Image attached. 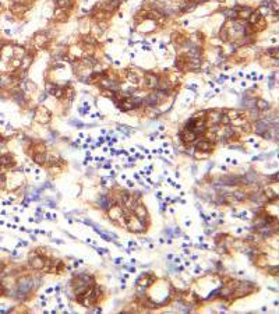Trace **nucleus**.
<instances>
[{
  "label": "nucleus",
  "mask_w": 279,
  "mask_h": 314,
  "mask_svg": "<svg viewBox=\"0 0 279 314\" xmlns=\"http://www.w3.org/2000/svg\"><path fill=\"white\" fill-rule=\"evenodd\" d=\"M269 130V123H268L267 120H260L257 121V124H255V133L258 134V136H263L265 131H268Z\"/></svg>",
  "instance_id": "20e7f679"
},
{
  "label": "nucleus",
  "mask_w": 279,
  "mask_h": 314,
  "mask_svg": "<svg viewBox=\"0 0 279 314\" xmlns=\"http://www.w3.org/2000/svg\"><path fill=\"white\" fill-rule=\"evenodd\" d=\"M250 200L251 201H255V202H264L263 200H265V196L263 194V191H258V193L250 196Z\"/></svg>",
  "instance_id": "6ab92c4d"
},
{
  "label": "nucleus",
  "mask_w": 279,
  "mask_h": 314,
  "mask_svg": "<svg viewBox=\"0 0 279 314\" xmlns=\"http://www.w3.org/2000/svg\"><path fill=\"white\" fill-rule=\"evenodd\" d=\"M34 161L37 162V163H39V165H43L45 162H46V155H45V154H40V152L34 154Z\"/></svg>",
  "instance_id": "dca6fc26"
},
{
  "label": "nucleus",
  "mask_w": 279,
  "mask_h": 314,
  "mask_svg": "<svg viewBox=\"0 0 279 314\" xmlns=\"http://www.w3.org/2000/svg\"><path fill=\"white\" fill-rule=\"evenodd\" d=\"M37 217H39V219H40V217H42V209H37Z\"/></svg>",
  "instance_id": "ea45409f"
},
{
  "label": "nucleus",
  "mask_w": 279,
  "mask_h": 314,
  "mask_svg": "<svg viewBox=\"0 0 279 314\" xmlns=\"http://www.w3.org/2000/svg\"><path fill=\"white\" fill-rule=\"evenodd\" d=\"M200 1H206V0H200Z\"/></svg>",
  "instance_id": "a18cd8bd"
},
{
  "label": "nucleus",
  "mask_w": 279,
  "mask_h": 314,
  "mask_svg": "<svg viewBox=\"0 0 279 314\" xmlns=\"http://www.w3.org/2000/svg\"><path fill=\"white\" fill-rule=\"evenodd\" d=\"M130 81H133L134 84H137L138 82V80H137V76H135V74H133V73H130V78H129Z\"/></svg>",
  "instance_id": "f704fd0d"
},
{
  "label": "nucleus",
  "mask_w": 279,
  "mask_h": 314,
  "mask_svg": "<svg viewBox=\"0 0 279 314\" xmlns=\"http://www.w3.org/2000/svg\"><path fill=\"white\" fill-rule=\"evenodd\" d=\"M253 25H255V31H260V29H263L264 27H265V21H264V18H263V20L260 18V20L257 21L255 24H253Z\"/></svg>",
  "instance_id": "c85d7f7f"
},
{
  "label": "nucleus",
  "mask_w": 279,
  "mask_h": 314,
  "mask_svg": "<svg viewBox=\"0 0 279 314\" xmlns=\"http://www.w3.org/2000/svg\"><path fill=\"white\" fill-rule=\"evenodd\" d=\"M4 268H6V267H4V264H1V262H0V272H1Z\"/></svg>",
  "instance_id": "a19ab883"
},
{
  "label": "nucleus",
  "mask_w": 279,
  "mask_h": 314,
  "mask_svg": "<svg viewBox=\"0 0 279 314\" xmlns=\"http://www.w3.org/2000/svg\"><path fill=\"white\" fill-rule=\"evenodd\" d=\"M56 4L61 8H70L71 7V0H56Z\"/></svg>",
  "instance_id": "412c9836"
},
{
  "label": "nucleus",
  "mask_w": 279,
  "mask_h": 314,
  "mask_svg": "<svg viewBox=\"0 0 279 314\" xmlns=\"http://www.w3.org/2000/svg\"><path fill=\"white\" fill-rule=\"evenodd\" d=\"M0 165H1V166H10V165H13V158H11V155H1V157H0Z\"/></svg>",
  "instance_id": "2eb2a0df"
},
{
  "label": "nucleus",
  "mask_w": 279,
  "mask_h": 314,
  "mask_svg": "<svg viewBox=\"0 0 279 314\" xmlns=\"http://www.w3.org/2000/svg\"><path fill=\"white\" fill-rule=\"evenodd\" d=\"M221 183L222 184H229V186H235V184H237V181H239V179H236L235 176H227V177H222L221 179Z\"/></svg>",
  "instance_id": "f8f14e48"
},
{
  "label": "nucleus",
  "mask_w": 279,
  "mask_h": 314,
  "mask_svg": "<svg viewBox=\"0 0 279 314\" xmlns=\"http://www.w3.org/2000/svg\"><path fill=\"white\" fill-rule=\"evenodd\" d=\"M264 196H265V198H268V200H274V198H276V194L274 193L271 189L265 190V194H264Z\"/></svg>",
  "instance_id": "cd10ccee"
},
{
  "label": "nucleus",
  "mask_w": 279,
  "mask_h": 314,
  "mask_svg": "<svg viewBox=\"0 0 279 314\" xmlns=\"http://www.w3.org/2000/svg\"><path fill=\"white\" fill-rule=\"evenodd\" d=\"M140 219L138 221H131L129 223V226H127V229L131 230V232H144L145 230V226H141L140 225Z\"/></svg>",
  "instance_id": "6e6552de"
},
{
  "label": "nucleus",
  "mask_w": 279,
  "mask_h": 314,
  "mask_svg": "<svg viewBox=\"0 0 279 314\" xmlns=\"http://www.w3.org/2000/svg\"><path fill=\"white\" fill-rule=\"evenodd\" d=\"M61 270H63V262L57 261V272H60Z\"/></svg>",
  "instance_id": "e433bc0d"
},
{
  "label": "nucleus",
  "mask_w": 279,
  "mask_h": 314,
  "mask_svg": "<svg viewBox=\"0 0 279 314\" xmlns=\"http://www.w3.org/2000/svg\"><path fill=\"white\" fill-rule=\"evenodd\" d=\"M243 179H246V180H243L244 183H254V181H257V173L255 172H250V173H247Z\"/></svg>",
  "instance_id": "aec40b11"
},
{
  "label": "nucleus",
  "mask_w": 279,
  "mask_h": 314,
  "mask_svg": "<svg viewBox=\"0 0 279 314\" xmlns=\"http://www.w3.org/2000/svg\"><path fill=\"white\" fill-rule=\"evenodd\" d=\"M253 14V10H251L250 7H243L242 11H237V17H240V18H248V17Z\"/></svg>",
  "instance_id": "ddd939ff"
},
{
  "label": "nucleus",
  "mask_w": 279,
  "mask_h": 314,
  "mask_svg": "<svg viewBox=\"0 0 279 314\" xmlns=\"http://www.w3.org/2000/svg\"><path fill=\"white\" fill-rule=\"evenodd\" d=\"M127 271H130V272H135V268L134 267H124Z\"/></svg>",
  "instance_id": "58836bf2"
},
{
  "label": "nucleus",
  "mask_w": 279,
  "mask_h": 314,
  "mask_svg": "<svg viewBox=\"0 0 279 314\" xmlns=\"http://www.w3.org/2000/svg\"><path fill=\"white\" fill-rule=\"evenodd\" d=\"M103 168H105V169H110V163H106V165L103 166Z\"/></svg>",
  "instance_id": "37998d69"
},
{
  "label": "nucleus",
  "mask_w": 279,
  "mask_h": 314,
  "mask_svg": "<svg viewBox=\"0 0 279 314\" xmlns=\"http://www.w3.org/2000/svg\"><path fill=\"white\" fill-rule=\"evenodd\" d=\"M219 123H223L225 126H227L229 123H230V117H229V115H222L221 116V121Z\"/></svg>",
  "instance_id": "7c9ffc66"
},
{
  "label": "nucleus",
  "mask_w": 279,
  "mask_h": 314,
  "mask_svg": "<svg viewBox=\"0 0 279 314\" xmlns=\"http://www.w3.org/2000/svg\"><path fill=\"white\" fill-rule=\"evenodd\" d=\"M87 112H88V106H85V109L80 108V113H81V115H85Z\"/></svg>",
  "instance_id": "4c0bfd02"
},
{
  "label": "nucleus",
  "mask_w": 279,
  "mask_h": 314,
  "mask_svg": "<svg viewBox=\"0 0 279 314\" xmlns=\"http://www.w3.org/2000/svg\"><path fill=\"white\" fill-rule=\"evenodd\" d=\"M98 204L102 207L103 209H109L110 208V204H112V201H110L108 197H105V196H102L101 198H99V201H98Z\"/></svg>",
  "instance_id": "4468645a"
},
{
  "label": "nucleus",
  "mask_w": 279,
  "mask_h": 314,
  "mask_svg": "<svg viewBox=\"0 0 279 314\" xmlns=\"http://www.w3.org/2000/svg\"><path fill=\"white\" fill-rule=\"evenodd\" d=\"M32 288V279L29 278H22L20 279L18 285H17V293H16V298L18 300H24L28 295L29 289Z\"/></svg>",
  "instance_id": "f257e3e1"
},
{
  "label": "nucleus",
  "mask_w": 279,
  "mask_h": 314,
  "mask_svg": "<svg viewBox=\"0 0 279 314\" xmlns=\"http://www.w3.org/2000/svg\"><path fill=\"white\" fill-rule=\"evenodd\" d=\"M133 209H134V214H135L137 219H140V221H145L147 217H148V212H147V208L142 205L141 202L137 204V205L134 207Z\"/></svg>",
  "instance_id": "f03ea898"
},
{
  "label": "nucleus",
  "mask_w": 279,
  "mask_h": 314,
  "mask_svg": "<svg viewBox=\"0 0 279 314\" xmlns=\"http://www.w3.org/2000/svg\"><path fill=\"white\" fill-rule=\"evenodd\" d=\"M269 272H271L272 275L275 274V275H278V267H272L271 270H269Z\"/></svg>",
  "instance_id": "c9c22d12"
},
{
  "label": "nucleus",
  "mask_w": 279,
  "mask_h": 314,
  "mask_svg": "<svg viewBox=\"0 0 279 314\" xmlns=\"http://www.w3.org/2000/svg\"><path fill=\"white\" fill-rule=\"evenodd\" d=\"M117 130H120V131H123V133H126L127 136H129L133 130L130 129V127H126V126H117Z\"/></svg>",
  "instance_id": "473e14b6"
},
{
  "label": "nucleus",
  "mask_w": 279,
  "mask_h": 314,
  "mask_svg": "<svg viewBox=\"0 0 279 314\" xmlns=\"http://www.w3.org/2000/svg\"><path fill=\"white\" fill-rule=\"evenodd\" d=\"M195 124H197V119H190V120L186 123V130H194Z\"/></svg>",
  "instance_id": "393cba45"
},
{
  "label": "nucleus",
  "mask_w": 279,
  "mask_h": 314,
  "mask_svg": "<svg viewBox=\"0 0 279 314\" xmlns=\"http://www.w3.org/2000/svg\"><path fill=\"white\" fill-rule=\"evenodd\" d=\"M159 101H161V98H159V94H156V92L150 94L145 99H142V102L145 105H148V106H155V105L159 103Z\"/></svg>",
  "instance_id": "7ed1b4c3"
},
{
  "label": "nucleus",
  "mask_w": 279,
  "mask_h": 314,
  "mask_svg": "<svg viewBox=\"0 0 279 314\" xmlns=\"http://www.w3.org/2000/svg\"><path fill=\"white\" fill-rule=\"evenodd\" d=\"M1 140H3V137H1V136H0V141H1Z\"/></svg>",
  "instance_id": "c03bdc74"
},
{
  "label": "nucleus",
  "mask_w": 279,
  "mask_h": 314,
  "mask_svg": "<svg viewBox=\"0 0 279 314\" xmlns=\"http://www.w3.org/2000/svg\"><path fill=\"white\" fill-rule=\"evenodd\" d=\"M226 34H227V32H226V28L223 27V28L221 29V35H219V36H221V39H222V40H227V39H229V36H227Z\"/></svg>",
  "instance_id": "72a5a7b5"
},
{
  "label": "nucleus",
  "mask_w": 279,
  "mask_h": 314,
  "mask_svg": "<svg viewBox=\"0 0 279 314\" xmlns=\"http://www.w3.org/2000/svg\"><path fill=\"white\" fill-rule=\"evenodd\" d=\"M35 39H37V42L39 43V46H43V45L48 42V38H46L45 35H37V38H35Z\"/></svg>",
  "instance_id": "bb28decb"
},
{
  "label": "nucleus",
  "mask_w": 279,
  "mask_h": 314,
  "mask_svg": "<svg viewBox=\"0 0 279 314\" xmlns=\"http://www.w3.org/2000/svg\"><path fill=\"white\" fill-rule=\"evenodd\" d=\"M221 113H218V112H212V113H209V120H211V123L212 124H218L219 121H221Z\"/></svg>",
  "instance_id": "f3484780"
},
{
  "label": "nucleus",
  "mask_w": 279,
  "mask_h": 314,
  "mask_svg": "<svg viewBox=\"0 0 279 314\" xmlns=\"http://www.w3.org/2000/svg\"><path fill=\"white\" fill-rule=\"evenodd\" d=\"M260 18H261V16H260L258 13H254V11H253V14L248 17V20H250V24H255V22H257Z\"/></svg>",
  "instance_id": "a878e982"
},
{
  "label": "nucleus",
  "mask_w": 279,
  "mask_h": 314,
  "mask_svg": "<svg viewBox=\"0 0 279 314\" xmlns=\"http://www.w3.org/2000/svg\"><path fill=\"white\" fill-rule=\"evenodd\" d=\"M250 116H251V119H258V116H260V110L258 109H251L250 110Z\"/></svg>",
  "instance_id": "2f4dec72"
},
{
  "label": "nucleus",
  "mask_w": 279,
  "mask_h": 314,
  "mask_svg": "<svg viewBox=\"0 0 279 314\" xmlns=\"http://www.w3.org/2000/svg\"><path fill=\"white\" fill-rule=\"evenodd\" d=\"M108 215H109V218L112 219V221H117V219H120V218L123 217V211H121V208H119V207H112V208H109Z\"/></svg>",
  "instance_id": "423d86ee"
},
{
  "label": "nucleus",
  "mask_w": 279,
  "mask_h": 314,
  "mask_svg": "<svg viewBox=\"0 0 279 314\" xmlns=\"http://www.w3.org/2000/svg\"><path fill=\"white\" fill-rule=\"evenodd\" d=\"M182 138L184 142H193L197 138V134H195L194 130H186V133L182 136Z\"/></svg>",
  "instance_id": "9b49d317"
},
{
  "label": "nucleus",
  "mask_w": 279,
  "mask_h": 314,
  "mask_svg": "<svg viewBox=\"0 0 279 314\" xmlns=\"http://www.w3.org/2000/svg\"><path fill=\"white\" fill-rule=\"evenodd\" d=\"M158 82H159V78L154 74H147L145 77V84L148 88L154 89V88H158Z\"/></svg>",
  "instance_id": "39448f33"
},
{
  "label": "nucleus",
  "mask_w": 279,
  "mask_h": 314,
  "mask_svg": "<svg viewBox=\"0 0 279 314\" xmlns=\"http://www.w3.org/2000/svg\"><path fill=\"white\" fill-rule=\"evenodd\" d=\"M152 282H154V279H152V277L148 275V274H142L141 278H138V283H140V286H144V288L150 286Z\"/></svg>",
  "instance_id": "9d476101"
},
{
  "label": "nucleus",
  "mask_w": 279,
  "mask_h": 314,
  "mask_svg": "<svg viewBox=\"0 0 279 314\" xmlns=\"http://www.w3.org/2000/svg\"><path fill=\"white\" fill-rule=\"evenodd\" d=\"M14 99H16V102H18L20 105H24V101H25V98H24V94L22 92H20V91H17L16 92V95H14Z\"/></svg>",
  "instance_id": "5701e85b"
},
{
  "label": "nucleus",
  "mask_w": 279,
  "mask_h": 314,
  "mask_svg": "<svg viewBox=\"0 0 279 314\" xmlns=\"http://www.w3.org/2000/svg\"><path fill=\"white\" fill-rule=\"evenodd\" d=\"M235 197L237 201H244L247 198V194L244 191H235Z\"/></svg>",
  "instance_id": "b1692460"
},
{
  "label": "nucleus",
  "mask_w": 279,
  "mask_h": 314,
  "mask_svg": "<svg viewBox=\"0 0 279 314\" xmlns=\"http://www.w3.org/2000/svg\"><path fill=\"white\" fill-rule=\"evenodd\" d=\"M237 10H239V7L232 8V10H226L225 14H226V17H229L230 20H235V18H237Z\"/></svg>",
  "instance_id": "4be33fe9"
},
{
  "label": "nucleus",
  "mask_w": 279,
  "mask_h": 314,
  "mask_svg": "<svg viewBox=\"0 0 279 314\" xmlns=\"http://www.w3.org/2000/svg\"><path fill=\"white\" fill-rule=\"evenodd\" d=\"M195 148H197V151H209L212 148V144L208 140H200L195 145Z\"/></svg>",
  "instance_id": "1a4fd4ad"
},
{
  "label": "nucleus",
  "mask_w": 279,
  "mask_h": 314,
  "mask_svg": "<svg viewBox=\"0 0 279 314\" xmlns=\"http://www.w3.org/2000/svg\"><path fill=\"white\" fill-rule=\"evenodd\" d=\"M57 89V85H53V84H46V91H48L49 94H52V95H55V92H56Z\"/></svg>",
  "instance_id": "c756f323"
},
{
  "label": "nucleus",
  "mask_w": 279,
  "mask_h": 314,
  "mask_svg": "<svg viewBox=\"0 0 279 314\" xmlns=\"http://www.w3.org/2000/svg\"><path fill=\"white\" fill-rule=\"evenodd\" d=\"M45 265V260L42 257H32L31 258V267H32L34 270H42Z\"/></svg>",
  "instance_id": "0eeeda50"
},
{
  "label": "nucleus",
  "mask_w": 279,
  "mask_h": 314,
  "mask_svg": "<svg viewBox=\"0 0 279 314\" xmlns=\"http://www.w3.org/2000/svg\"><path fill=\"white\" fill-rule=\"evenodd\" d=\"M255 106H257L258 110H268V109H269V103H268L267 101H264V99H261V101H255Z\"/></svg>",
  "instance_id": "a211bd4d"
},
{
  "label": "nucleus",
  "mask_w": 279,
  "mask_h": 314,
  "mask_svg": "<svg viewBox=\"0 0 279 314\" xmlns=\"http://www.w3.org/2000/svg\"><path fill=\"white\" fill-rule=\"evenodd\" d=\"M45 97H46V94H42V95H40V97H39V99H40V101H43V99H45Z\"/></svg>",
  "instance_id": "79ce46f5"
}]
</instances>
